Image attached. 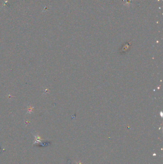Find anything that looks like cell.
Masks as SVG:
<instances>
[{
	"label": "cell",
	"mask_w": 163,
	"mask_h": 164,
	"mask_svg": "<svg viewBox=\"0 0 163 164\" xmlns=\"http://www.w3.org/2000/svg\"><path fill=\"white\" fill-rule=\"evenodd\" d=\"M34 137H35V140L34 143L33 145H35L36 143H42V141L45 140V139H42L41 137L38 135H34Z\"/></svg>",
	"instance_id": "1"
}]
</instances>
